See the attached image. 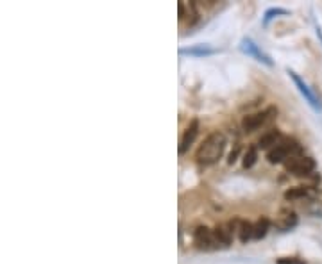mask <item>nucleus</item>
Segmentation results:
<instances>
[{"label":"nucleus","instance_id":"f257e3e1","mask_svg":"<svg viewBox=\"0 0 322 264\" xmlns=\"http://www.w3.org/2000/svg\"><path fill=\"white\" fill-rule=\"evenodd\" d=\"M224 150H226V136L217 130V132H211L199 145V149L195 152V159L199 164L210 166V164H215V162L224 155Z\"/></svg>","mask_w":322,"mask_h":264},{"label":"nucleus","instance_id":"f03ea898","mask_svg":"<svg viewBox=\"0 0 322 264\" xmlns=\"http://www.w3.org/2000/svg\"><path fill=\"white\" fill-rule=\"evenodd\" d=\"M301 145L295 141V139L290 138H283L279 143L276 145L274 149H271L267 152V161L271 164H277V162H286L290 157H295V155H301Z\"/></svg>","mask_w":322,"mask_h":264},{"label":"nucleus","instance_id":"7ed1b4c3","mask_svg":"<svg viewBox=\"0 0 322 264\" xmlns=\"http://www.w3.org/2000/svg\"><path fill=\"white\" fill-rule=\"evenodd\" d=\"M276 114H277V109H276L274 106L267 107L263 111L254 113V114H247L242 120V129L245 130V132H254V130L265 127L267 123H271L276 118Z\"/></svg>","mask_w":322,"mask_h":264},{"label":"nucleus","instance_id":"20e7f679","mask_svg":"<svg viewBox=\"0 0 322 264\" xmlns=\"http://www.w3.org/2000/svg\"><path fill=\"white\" fill-rule=\"evenodd\" d=\"M286 170L294 175H310V173L315 170V161L312 157H304V155H295V157H290L285 162Z\"/></svg>","mask_w":322,"mask_h":264},{"label":"nucleus","instance_id":"39448f33","mask_svg":"<svg viewBox=\"0 0 322 264\" xmlns=\"http://www.w3.org/2000/svg\"><path fill=\"white\" fill-rule=\"evenodd\" d=\"M193 243H195V246L199 250H204V252L219 250V245H217L213 230L208 227H197L195 234H193Z\"/></svg>","mask_w":322,"mask_h":264},{"label":"nucleus","instance_id":"423d86ee","mask_svg":"<svg viewBox=\"0 0 322 264\" xmlns=\"http://www.w3.org/2000/svg\"><path fill=\"white\" fill-rule=\"evenodd\" d=\"M240 50H242L243 54H247L249 57H252V59H256L258 63H263V65H267V66L274 65L271 57L267 56L265 52H263L256 43L252 41L251 38H243L242 43H240Z\"/></svg>","mask_w":322,"mask_h":264},{"label":"nucleus","instance_id":"0eeeda50","mask_svg":"<svg viewBox=\"0 0 322 264\" xmlns=\"http://www.w3.org/2000/svg\"><path fill=\"white\" fill-rule=\"evenodd\" d=\"M288 75H290V79L294 80V84L297 86V89H299V93L303 95L304 98H306V102L310 104V106L313 107V109H321V104H319V98L315 97V93L312 91V89L308 88V84L304 82L301 77H299L295 72H292V70H288Z\"/></svg>","mask_w":322,"mask_h":264},{"label":"nucleus","instance_id":"6e6552de","mask_svg":"<svg viewBox=\"0 0 322 264\" xmlns=\"http://www.w3.org/2000/svg\"><path fill=\"white\" fill-rule=\"evenodd\" d=\"M197 134H199V121L197 120H193V121H190V125L184 129V132H183V136H181V139H179V149H178V152L181 153H186L188 152V149L191 147V143L195 141V138H197Z\"/></svg>","mask_w":322,"mask_h":264},{"label":"nucleus","instance_id":"1a4fd4ad","mask_svg":"<svg viewBox=\"0 0 322 264\" xmlns=\"http://www.w3.org/2000/svg\"><path fill=\"white\" fill-rule=\"evenodd\" d=\"M281 139H283V136H281V132L277 129H271V130H267L265 134L262 136V138L258 139V149H263V150H269L271 149H274L276 145L279 143Z\"/></svg>","mask_w":322,"mask_h":264},{"label":"nucleus","instance_id":"9d476101","mask_svg":"<svg viewBox=\"0 0 322 264\" xmlns=\"http://www.w3.org/2000/svg\"><path fill=\"white\" fill-rule=\"evenodd\" d=\"M295 223H297V218H295V213H292V211H281V214L277 216V222H276V225H277V228L283 232L290 230V228L295 227Z\"/></svg>","mask_w":322,"mask_h":264},{"label":"nucleus","instance_id":"9b49d317","mask_svg":"<svg viewBox=\"0 0 322 264\" xmlns=\"http://www.w3.org/2000/svg\"><path fill=\"white\" fill-rule=\"evenodd\" d=\"M236 232L242 243H247L254 237V223L245 222V220H236Z\"/></svg>","mask_w":322,"mask_h":264},{"label":"nucleus","instance_id":"f8f14e48","mask_svg":"<svg viewBox=\"0 0 322 264\" xmlns=\"http://www.w3.org/2000/svg\"><path fill=\"white\" fill-rule=\"evenodd\" d=\"M179 54H181V56L204 57V56H211V54H215V50L213 48H210L208 45H199V46H191V48H179Z\"/></svg>","mask_w":322,"mask_h":264},{"label":"nucleus","instance_id":"ddd939ff","mask_svg":"<svg viewBox=\"0 0 322 264\" xmlns=\"http://www.w3.org/2000/svg\"><path fill=\"white\" fill-rule=\"evenodd\" d=\"M269 227H271V222L267 218H260L256 223H254V239H262V237L267 236L269 232Z\"/></svg>","mask_w":322,"mask_h":264},{"label":"nucleus","instance_id":"4468645a","mask_svg":"<svg viewBox=\"0 0 322 264\" xmlns=\"http://www.w3.org/2000/svg\"><path fill=\"white\" fill-rule=\"evenodd\" d=\"M308 188H304V186H297V188H292L285 193V198L286 200H299V198H304V196H308Z\"/></svg>","mask_w":322,"mask_h":264},{"label":"nucleus","instance_id":"2eb2a0df","mask_svg":"<svg viewBox=\"0 0 322 264\" xmlns=\"http://www.w3.org/2000/svg\"><path fill=\"white\" fill-rule=\"evenodd\" d=\"M258 161V147H249L243 153V168H252Z\"/></svg>","mask_w":322,"mask_h":264},{"label":"nucleus","instance_id":"dca6fc26","mask_svg":"<svg viewBox=\"0 0 322 264\" xmlns=\"http://www.w3.org/2000/svg\"><path fill=\"white\" fill-rule=\"evenodd\" d=\"M277 14H288V11L281 9V7H272V9H267L265 16H263V25H267V23L271 22L272 18H276Z\"/></svg>","mask_w":322,"mask_h":264},{"label":"nucleus","instance_id":"f3484780","mask_svg":"<svg viewBox=\"0 0 322 264\" xmlns=\"http://www.w3.org/2000/svg\"><path fill=\"white\" fill-rule=\"evenodd\" d=\"M276 264H306L304 259H299V257H279L276 261Z\"/></svg>","mask_w":322,"mask_h":264},{"label":"nucleus","instance_id":"a211bd4d","mask_svg":"<svg viewBox=\"0 0 322 264\" xmlns=\"http://www.w3.org/2000/svg\"><path fill=\"white\" fill-rule=\"evenodd\" d=\"M179 18H184V5L181 4V2H179Z\"/></svg>","mask_w":322,"mask_h":264}]
</instances>
